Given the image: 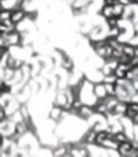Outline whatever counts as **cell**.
<instances>
[{"mask_svg":"<svg viewBox=\"0 0 138 157\" xmlns=\"http://www.w3.org/2000/svg\"><path fill=\"white\" fill-rule=\"evenodd\" d=\"M133 149H134L133 145H131L130 142L126 141V142H122V144L119 145V149L117 150H119L120 155H130V153L133 152Z\"/></svg>","mask_w":138,"mask_h":157,"instance_id":"1","label":"cell"},{"mask_svg":"<svg viewBox=\"0 0 138 157\" xmlns=\"http://www.w3.org/2000/svg\"><path fill=\"white\" fill-rule=\"evenodd\" d=\"M24 17H25L24 11H21V10L14 11V13H11V21H13L14 24H18V22L21 21L22 18H24Z\"/></svg>","mask_w":138,"mask_h":157,"instance_id":"2","label":"cell"},{"mask_svg":"<svg viewBox=\"0 0 138 157\" xmlns=\"http://www.w3.org/2000/svg\"><path fill=\"white\" fill-rule=\"evenodd\" d=\"M102 15L105 17L106 19L113 17V4H106L105 7L102 8Z\"/></svg>","mask_w":138,"mask_h":157,"instance_id":"3","label":"cell"},{"mask_svg":"<svg viewBox=\"0 0 138 157\" xmlns=\"http://www.w3.org/2000/svg\"><path fill=\"white\" fill-rule=\"evenodd\" d=\"M79 112H80V114L83 117H89V116H91V113H93L89 108H84V106H81V108L79 109Z\"/></svg>","mask_w":138,"mask_h":157,"instance_id":"4","label":"cell"},{"mask_svg":"<svg viewBox=\"0 0 138 157\" xmlns=\"http://www.w3.org/2000/svg\"><path fill=\"white\" fill-rule=\"evenodd\" d=\"M123 52H124V54H127V55H130V57H134V48H133V47H130V46H124V47H123Z\"/></svg>","mask_w":138,"mask_h":157,"instance_id":"5","label":"cell"},{"mask_svg":"<svg viewBox=\"0 0 138 157\" xmlns=\"http://www.w3.org/2000/svg\"><path fill=\"white\" fill-rule=\"evenodd\" d=\"M108 24H109V28H115L117 26V17H111V18H108Z\"/></svg>","mask_w":138,"mask_h":157,"instance_id":"6","label":"cell"},{"mask_svg":"<svg viewBox=\"0 0 138 157\" xmlns=\"http://www.w3.org/2000/svg\"><path fill=\"white\" fill-rule=\"evenodd\" d=\"M113 138L116 139V141L119 142V144H122V142H126V141H127V138H126V136H124V134H122V132L116 134V135H115Z\"/></svg>","mask_w":138,"mask_h":157,"instance_id":"7","label":"cell"},{"mask_svg":"<svg viewBox=\"0 0 138 157\" xmlns=\"http://www.w3.org/2000/svg\"><path fill=\"white\" fill-rule=\"evenodd\" d=\"M7 19H11V13H8V11H3L2 13V21H7Z\"/></svg>","mask_w":138,"mask_h":157,"instance_id":"8","label":"cell"},{"mask_svg":"<svg viewBox=\"0 0 138 157\" xmlns=\"http://www.w3.org/2000/svg\"><path fill=\"white\" fill-rule=\"evenodd\" d=\"M51 117H53V119H55V117H57V116H60V113H61V110H60V109H54V110H53L51 112Z\"/></svg>","mask_w":138,"mask_h":157,"instance_id":"9","label":"cell"}]
</instances>
